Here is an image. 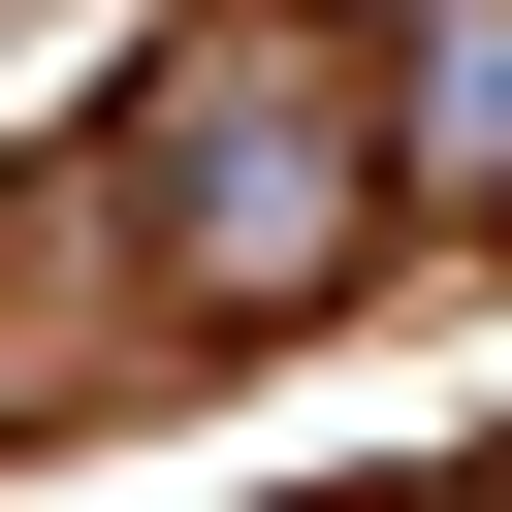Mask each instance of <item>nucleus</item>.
<instances>
[{"mask_svg": "<svg viewBox=\"0 0 512 512\" xmlns=\"http://www.w3.org/2000/svg\"><path fill=\"white\" fill-rule=\"evenodd\" d=\"M352 160H384V288L512 224V0H352Z\"/></svg>", "mask_w": 512, "mask_h": 512, "instance_id": "nucleus-2", "label": "nucleus"}, {"mask_svg": "<svg viewBox=\"0 0 512 512\" xmlns=\"http://www.w3.org/2000/svg\"><path fill=\"white\" fill-rule=\"evenodd\" d=\"M64 256H160V352H288L384 288V160H352V0H160L32 192Z\"/></svg>", "mask_w": 512, "mask_h": 512, "instance_id": "nucleus-1", "label": "nucleus"}, {"mask_svg": "<svg viewBox=\"0 0 512 512\" xmlns=\"http://www.w3.org/2000/svg\"><path fill=\"white\" fill-rule=\"evenodd\" d=\"M448 512H512V480H448Z\"/></svg>", "mask_w": 512, "mask_h": 512, "instance_id": "nucleus-3", "label": "nucleus"}]
</instances>
